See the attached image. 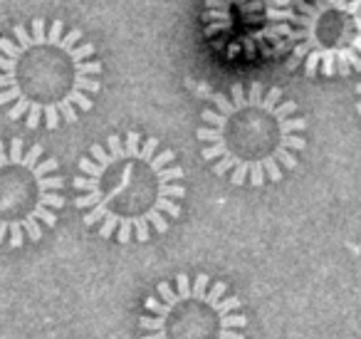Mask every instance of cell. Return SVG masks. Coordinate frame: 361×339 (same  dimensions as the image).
I'll use <instances>...</instances> for the list:
<instances>
[{
	"mask_svg": "<svg viewBox=\"0 0 361 339\" xmlns=\"http://www.w3.org/2000/svg\"><path fill=\"white\" fill-rule=\"evenodd\" d=\"M77 208L104 240L149 243L171 228L186 196L183 169L156 136L126 131L94 144L75 176Z\"/></svg>",
	"mask_w": 361,
	"mask_h": 339,
	"instance_id": "6da1fadb",
	"label": "cell"
},
{
	"mask_svg": "<svg viewBox=\"0 0 361 339\" xmlns=\"http://www.w3.org/2000/svg\"><path fill=\"white\" fill-rule=\"evenodd\" d=\"M102 62L80 28L35 18L0 37V109L27 129L75 124L94 107Z\"/></svg>",
	"mask_w": 361,
	"mask_h": 339,
	"instance_id": "7a4b0ae2",
	"label": "cell"
},
{
	"mask_svg": "<svg viewBox=\"0 0 361 339\" xmlns=\"http://www.w3.org/2000/svg\"><path fill=\"white\" fill-rule=\"evenodd\" d=\"M196 136L213 174L233 186L262 189L297 169L307 149V119L280 87L233 85L211 97Z\"/></svg>",
	"mask_w": 361,
	"mask_h": 339,
	"instance_id": "3957f363",
	"label": "cell"
},
{
	"mask_svg": "<svg viewBox=\"0 0 361 339\" xmlns=\"http://www.w3.org/2000/svg\"><path fill=\"white\" fill-rule=\"evenodd\" d=\"M262 23L307 77L361 72V0H265Z\"/></svg>",
	"mask_w": 361,
	"mask_h": 339,
	"instance_id": "277c9868",
	"label": "cell"
},
{
	"mask_svg": "<svg viewBox=\"0 0 361 339\" xmlns=\"http://www.w3.org/2000/svg\"><path fill=\"white\" fill-rule=\"evenodd\" d=\"M247 317L226 282L180 273L144 302L139 339H245Z\"/></svg>",
	"mask_w": 361,
	"mask_h": 339,
	"instance_id": "5b68a950",
	"label": "cell"
},
{
	"mask_svg": "<svg viewBox=\"0 0 361 339\" xmlns=\"http://www.w3.org/2000/svg\"><path fill=\"white\" fill-rule=\"evenodd\" d=\"M60 164L40 144L20 136L0 141V245L23 248L42 240L65 206Z\"/></svg>",
	"mask_w": 361,
	"mask_h": 339,
	"instance_id": "8992f818",
	"label": "cell"
},
{
	"mask_svg": "<svg viewBox=\"0 0 361 339\" xmlns=\"http://www.w3.org/2000/svg\"><path fill=\"white\" fill-rule=\"evenodd\" d=\"M255 13H265V0H206L208 32H243L255 25Z\"/></svg>",
	"mask_w": 361,
	"mask_h": 339,
	"instance_id": "52a82bcc",
	"label": "cell"
},
{
	"mask_svg": "<svg viewBox=\"0 0 361 339\" xmlns=\"http://www.w3.org/2000/svg\"><path fill=\"white\" fill-rule=\"evenodd\" d=\"M354 92H356V112H359V117H361V82L354 87Z\"/></svg>",
	"mask_w": 361,
	"mask_h": 339,
	"instance_id": "ba28073f",
	"label": "cell"
}]
</instances>
